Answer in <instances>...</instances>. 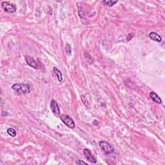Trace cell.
<instances>
[{"instance_id": "6da1fadb", "label": "cell", "mask_w": 165, "mask_h": 165, "mask_svg": "<svg viewBox=\"0 0 165 165\" xmlns=\"http://www.w3.org/2000/svg\"><path fill=\"white\" fill-rule=\"evenodd\" d=\"M12 89L17 95H24L30 93L31 88L28 84L23 83H16L12 86Z\"/></svg>"}, {"instance_id": "7a4b0ae2", "label": "cell", "mask_w": 165, "mask_h": 165, "mask_svg": "<svg viewBox=\"0 0 165 165\" xmlns=\"http://www.w3.org/2000/svg\"><path fill=\"white\" fill-rule=\"evenodd\" d=\"M99 145L102 150L105 153V154H111L114 150L113 146L106 141H100L99 143Z\"/></svg>"}, {"instance_id": "3957f363", "label": "cell", "mask_w": 165, "mask_h": 165, "mask_svg": "<svg viewBox=\"0 0 165 165\" xmlns=\"http://www.w3.org/2000/svg\"><path fill=\"white\" fill-rule=\"evenodd\" d=\"M2 8L6 12L8 13H14L16 11L17 8L15 5L12 4L8 1H3L1 3Z\"/></svg>"}, {"instance_id": "277c9868", "label": "cell", "mask_w": 165, "mask_h": 165, "mask_svg": "<svg viewBox=\"0 0 165 165\" xmlns=\"http://www.w3.org/2000/svg\"><path fill=\"white\" fill-rule=\"evenodd\" d=\"M61 119L63 122V123L66 126L69 127L70 128L74 129L75 128V122L74 120L70 116H67V115H62L61 116Z\"/></svg>"}, {"instance_id": "5b68a950", "label": "cell", "mask_w": 165, "mask_h": 165, "mask_svg": "<svg viewBox=\"0 0 165 165\" xmlns=\"http://www.w3.org/2000/svg\"><path fill=\"white\" fill-rule=\"evenodd\" d=\"M51 110L56 116H59L60 115V109L57 102L55 100H52L51 103Z\"/></svg>"}, {"instance_id": "8992f818", "label": "cell", "mask_w": 165, "mask_h": 165, "mask_svg": "<svg viewBox=\"0 0 165 165\" xmlns=\"http://www.w3.org/2000/svg\"><path fill=\"white\" fill-rule=\"evenodd\" d=\"M25 59H26L27 63L28 64L30 67H31L35 69H38V67H39L38 64H37L36 61L33 58V57L30 56H26Z\"/></svg>"}, {"instance_id": "52a82bcc", "label": "cell", "mask_w": 165, "mask_h": 165, "mask_svg": "<svg viewBox=\"0 0 165 165\" xmlns=\"http://www.w3.org/2000/svg\"><path fill=\"white\" fill-rule=\"evenodd\" d=\"M83 154L84 155V157H86V159L88 160L89 162H90L91 163H96V159L92 156L91 152L88 149H84L83 150Z\"/></svg>"}, {"instance_id": "ba28073f", "label": "cell", "mask_w": 165, "mask_h": 165, "mask_svg": "<svg viewBox=\"0 0 165 165\" xmlns=\"http://www.w3.org/2000/svg\"><path fill=\"white\" fill-rule=\"evenodd\" d=\"M150 97L152 99V100L155 102H156L157 104H161L162 103V100L160 98V97L157 95L156 92H151L150 93Z\"/></svg>"}, {"instance_id": "9c48e42d", "label": "cell", "mask_w": 165, "mask_h": 165, "mask_svg": "<svg viewBox=\"0 0 165 165\" xmlns=\"http://www.w3.org/2000/svg\"><path fill=\"white\" fill-rule=\"evenodd\" d=\"M150 38H151L152 40H154L155 41L158 42V43H161L162 41V38L160 36V35H159L156 32H152L150 34H149Z\"/></svg>"}, {"instance_id": "30bf717a", "label": "cell", "mask_w": 165, "mask_h": 165, "mask_svg": "<svg viewBox=\"0 0 165 165\" xmlns=\"http://www.w3.org/2000/svg\"><path fill=\"white\" fill-rule=\"evenodd\" d=\"M53 72H54V74L56 76L57 79H58V81L59 82L62 81V80H63V75H62V73L61 72V71H60L59 69H57L56 67H54Z\"/></svg>"}, {"instance_id": "8fae6325", "label": "cell", "mask_w": 165, "mask_h": 165, "mask_svg": "<svg viewBox=\"0 0 165 165\" xmlns=\"http://www.w3.org/2000/svg\"><path fill=\"white\" fill-rule=\"evenodd\" d=\"M117 2H118V1H113V0H110V1H102V3L106 6L112 7L114 6V5H116Z\"/></svg>"}, {"instance_id": "7c38bea8", "label": "cell", "mask_w": 165, "mask_h": 165, "mask_svg": "<svg viewBox=\"0 0 165 165\" xmlns=\"http://www.w3.org/2000/svg\"><path fill=\"white\" fill-rule=\"evenodd\" d=\"M7 133H8L9 136H11V137H15L17 134L16 131L15 130L14 128H10L7 130Z\"/></svg>"}, {"instance_id": "4fadbf2b", "label": "cell", "mask_w": 165, "mask_h": 165, "mask_svg": "<svg viewBox=\"0 0 165 165\" xmlns=\"http://www.w3.org/2000/svg\"><path fill=\"white\" fill-rule=\"evenodd\" d=\"M66 52H67V54L71 55V47L69 44L67 45V46H66Z\"/></svg>"}, {"instance_id": "5bb4252c", "label": "cell", "mask_w": 165, "mask_h": 165, "mask_svg": "<svg viewBox=\"0 0 165 165\" xmlns=\"http://www.w3.org/2000/svg\"><path fill=\"white\" fill-rule=\"evenodd\" d=\"M76 164H87V163L86 162H84V161H81V160H79V161H77V162H76Z\"/></svg>"}]
</instances>
